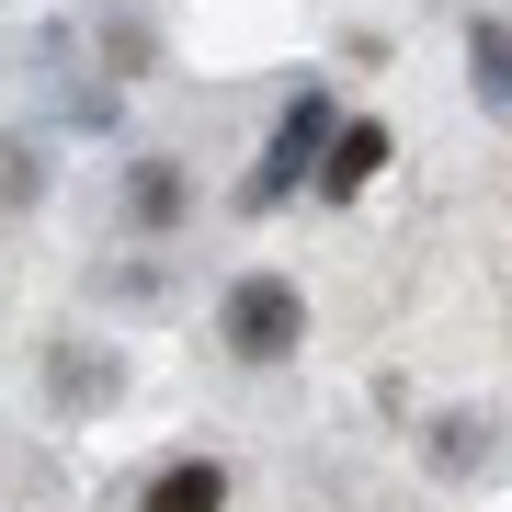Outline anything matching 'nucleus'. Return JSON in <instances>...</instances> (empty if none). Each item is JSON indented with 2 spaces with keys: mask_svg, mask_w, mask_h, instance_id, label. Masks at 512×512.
<instances>
[{
  "mask_svg": "<svg viewBox=\"0 0 512 512\" xmlns=\"http://www.w3.org/2000/svg\"><path fill=\"white\" fill-rule=\"evenodd\" d=\"M126 228L137 239H171V228H183V160H137L126 171Z\"/></svg>",
  "mask_w": 512,
  "mask_h": 512,
  "instance_id": "39448f33",
  "label": "nucleus"
},
{
  "mask_svg": "<svg viewBox=\"0 0 512 512\" xmlns=\"http://www.w3.org/2000/svg\"><path fill=\"white\" fill-rule=\"evenodd\" d=\"M217 342H228V365H285V353L308 342V296L285 274H239L217 296Z\"/></svg>",
  "mask_w": 512,
  "mask_h": 512,
  "instance_id": "f257e3e1",
  "label": "nucleus"
},
{
  "mask_svg": "<svg viewBox=\"0 0 512 512\" xmlns=\"http://www.w3.org/2000/svg\"><path fill=\"white\" fill-rule=\"evenodd\" d=\"M467 80H478V103L512 126V23L490 12V23H467Z\"/></svg>",
  "mask_w": 512,
  "mask_h": 512,
  "instance_id": "423d86ee",
  "label": "nucleus"
},
{
  "mask_svg": "<svg viewBox=\"0 0 512 512\" xmlns=\"http://www.w3.org/2000/svg\"><path fill=\"white\" fill-rule=\"evenodd\" d=\"M228 490H239L228 456H160L137 478V512H228Z\"/></svg>",
  "mask_w": 512,
  "mask_h": 512,
  "instance_id": "20e7f679",
  "label": "nucleus"
},
{
  "mask_svg": "<svg viewBox=\"0 0 512 512\" xmlns=\"http://www.w3.org/2000/svg\"><path fill=\"white\" fill-rule=\"evenodd\" d=\"M330 126H342V103L319 92V80H296V103H285V126H274V148L251 160V183H239V205H285V194H308L319 183V148H330Z\"/></svg>",
  "mask_w": 512,
  "mask_h": 512,
  "instance_id": "f03ea898",
  "label": "nucleus"
},
{
  "mask_svg": "<svg viewBox=\"0 0 512 512\" xmlns=\"http://www.w3.org/2000/svg\"><path fill=\"white\" fill-rule=\"evenodd\" d=\"M387 171V126L376 114H342V126H330V148H319V205H365V183Z\"/></svg>",
  "mask_w": 512,
  "mask_h": 512,
  "instance_id": "7ed1b4c3",
  "label": "nucleus"
},
{
  "mask_svg": "<svg viewBox=\"0 0 512 512\" xmlns=\"http://www.w3.org/2000/svg\"><path fill=\"white\" fill-rule=\"evenodd\" d=\"M0 205H35V148H0Z\"/></svg>",
  "mask_w": 512,
  "mask_h": 512,
  "instance_id": "6e6552de",
  "label": "nucleus"
},
{
  "mask_svg": "<svg viewBox=\"0 0 512 512\" xmlns=\"http://www.w3.org/2000/svg\"><path fill=\"white\" fill-rule=\"evenodd\" d=\"M478 456H490V433H478V421H444V433H433V467H478Z\"/></svg>",
  "mask_w": 512,
  "mask_h": 512,
  "instance_id": "0eeeda50",
  "label": "nucleus"
}]
</instances>
